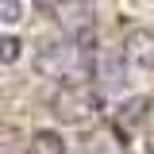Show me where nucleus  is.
I'll return each mask as SVG.
<instances>
[{"label":"nucleus","mask_w":154,"mask_h":154,"mask_svg":"<svg viewBox=\"0 0 154 154\" xmlns=\"http://www.w3.org/2000/svg\"><path fill=\"white\" fill-rule=\"evenodd\" d=\"M89 62H93V46L81 42V38H46L35 54V69L42 77H54V81H85L89 77Z\"/></svg>","instance_id":"obj_1"},{"label":"nucleus","mask_w":154,"mask_h":154,"mask_svg":"<svg viewBox=\"0 0 154 154\" xmlns=\"http://www.w3.org/2000/svg\"><path fill=\"white\" fill-rule=\"evenodd\" d=\"M100 93H96L89 81H66L58 85V93L50 96V112L62 123H89L93 116H100Z\"/></svg>","instance_id":"obj_2"},{"label":"nucleus","mask_w":154,"mask_h":154,"mask_svg":"<svg viewBox=\"0 0 154 154\" xmlns=\"http://www.w3.org/2000/svg\"><path fill=\"white\" fill-rule=\"evenodd\" d=\"M127 73H154V31H131L119 46Z\"/></svg>","instance_id":"obj_3"},{"label":"nucleus","mask_w":154,"mask_h":154,"mask_svg":"<svg viewBox=\"0 0 154 154\" xmlns=\"http://www.w3.org/2000/svg\"><path fill=\"white\" fill-rule=\"evenodd\" d=\"M58 23L69 38H81V42H93V12L85 0H62L58 4Z\"/></svg>","instance_id":"obj_4"},{"label":"nucleus","mask_w":154,"mask_h":154,"mask_svg":"<svg viewBox=\"0 0 154 154\" xmlns=\"http://www.w3.org/2000/svg\"><path fill=\"white\" fill-rule=\"evenodd\" d=\"M89 77H96L104 89H123V81H127V66H123L119 50H116V54H108V50H93Z\"/></svg>","instance_id":"obj_5"},{"label":"nucleus","mask_w":154,"mask_h":154,"mask_svg":"<svg viewBox=\"0 0 154 154\" xmlns=\"http://www.w3.org/2000/svg\"><path fill=\"white\" fill-rule=\"evenodd\" d=\"M31 154H66V139L50 127H42L31 135Z\"/></svg>","instance_id":"obj_6"},{"label":"nucleus","mask_w":154,"mask_h":154,"mask_svg":"<svg viewBox=\"0 0 154 154\" xmlns=\"http://www.w3.org/2000/svg\"><path fill=\"white\" fill-rule=\"evenodd\" d=\"M23 19V0H0V27H12Z\"/></svg>","instance_id":"obj_7"},{"label":"nucleus","mask_w":154,"mask_h":154,"mask_svg":"<svg viewBox=\"0 0 154 154\" xmlns=\"http://www.w3.org/2000/svg\"><path fill=\"white\" fill-rule=\"evenodd\" d=\"M16 58H19V38L0 35V66H12Z\"/></svg>","instance_id":"obj_8"},{"label":"nucleus","mask_w":154,"mask_h":154,"mask_svg":"<svg viewBox=\"0 0 154 154\" xmlns=\"http://www.w3.org/2000/svg\"><path fill=\"white\" fill-rule=\"evenodd\" d=\"M85 154H100V146H96V150H85Z\"/></svg>","instance_id":"obj_9"}]
</instances>
